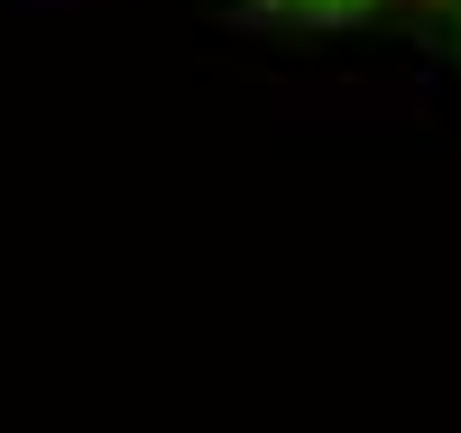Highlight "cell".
<instances>
[{
	"label": "cell",
	"mask_w": 461,
	"mask_h": 433,
	"mask_svg": "<svg viewBox=\"0 0 461 433\" xmlns=\"http://www.w3.org/2000/svg\"><path fill=\"white\" fill-rule=\"evenodd\" d=\"M323 19H369V10H434V19H461V0H304Z\"/></svg>",
	"instance_id": "obj_1"
}]
</instances>
